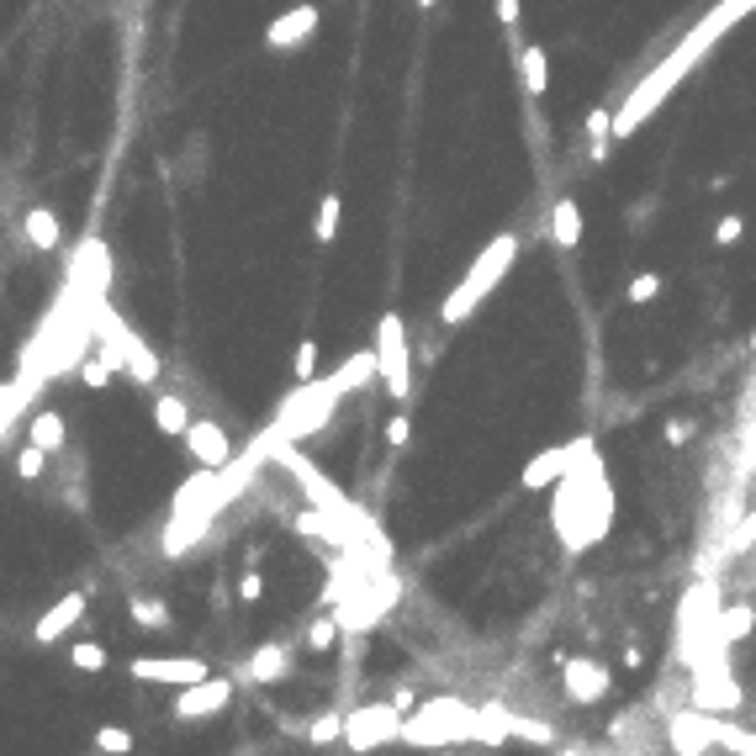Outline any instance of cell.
<instances>
[{"label":"cell","mask_w":756,"mask_h":756,"mask_svg":"<svg viewBox=\"0 0 756 756\" xmlns=\"http://www.w3.org/2000/svg\"><path fill=\"white\" fill-rule=\"evenodd\" d=\"M260 593H265V577L249 566L244 577H238V598H244V603H260Z\"/></svg>","instance_id":"35"},{"label":"cell","mask_w":756,"mask_h":756,"mask_svg":"<svg viewBox=\"0 0 756 756\" xmlns=\"http://www.w3.org/2000/svg\"><path fill=\"white\" fill-rule=\"evenodd\" d=\"M582 445H587V434L582 439H566V445H556V450H545V455H534L529 466H524V476L519 482L529 487V492H540V487H556L561 476H566V466L582 455Z\"/></svg>","instance_id":"14"},{"label":"cell","mask_w":756,"mask_h":756,"mask_svg":"<svg viewBox=\"0 0 756 756\" xmlns=\"http://www.w3.org/2000/svg\"><path fill=\"white\" fill-rule=\"evenodd\" d=\"M318 6H291L286 16H275V22L265 27V43L270 48H297L302 38H312V32H318Z\"/></svg>","instance_id":"16"},{"label":"cell","mask_w":756,"mask_h":756,"mask_svg":"<svg viewBox=\"0 0 756 756\" xmlns=\"http://www.w3.org/2000/svg\"><path fill=\"white\" fill-rule=\"evenodd\" d=\"M550 524H556L561 545L577 556V550L598 545L608 524H614V487L603 476V460H598V445L587 439L582 455L566 466V476L556 482V508H550Z\"/></svg>","instance_id":"2"},{"label":"cell","mask_w":756,"mask_h":756,"mask_svg":"<svg viewBox=\"0 0 756 756\" xmlns=\"http://www.w3.org/2000/svg\"><path fill=\"white\" fill-rule=\"evenodd\" d=\"M180 439H186V450L196 455V466H207V471H217V466L233 460V439L223 434V423H212V418H191Z\"/></svg>","instance_id":"12"},{"label":"cell","mask_w":756,"mask_h":756,"mask_svg":"<svg viewBox=\"0 0 756 756\" xmlns=\"http://www.w3.org/2000/svg\"><path fill=\"white\" fill-rule=\"evenodd\" d=\"M408 434H413V423H408V413H397L392 423H386V445H408Z\"/></svg>","instance_id":"37"},{"label":"cell","mask_w":756,"mask_h":756,"mask_svg":"<svg viewBox=\"0 0 756 756\" xmlns=\"http://www.w3.org/2000/svg\"><path fill=\"white\" fill-rule=\"evenodd\" d=\"M751 349H756V328H751Z\"/></svg>","instance_id":"41"},{"label":"cell","mask_w":756,"mask_h":756,"mask_svg":"<svg viewBox=\"0 0 756 756\" xmlns=\"http://www.w3.org/2000/svg\"><path fill=\"white\" fill-rule=\"evenodd\" d=\"M376 371L386 381L392 402L408 408L413 402V349H408V328H402L397 312H381V328H376Z\"/></svg>","instance_id":"7"},{"label":"cell","mask_w":756,"mask_h":756,"mask_svg":"<svg viewBox=\"0 0 756 756\" xmlns=\"http://www.w3.org/2000/svg\"><path fill=\"white\" fill-rule=\"evenodd\" d=\"M312 376H318V344L302 339L297 344V381H312Z\"/></svg>","instance_id":"33"},{"label":"cell","mask_w":756,"mask_h":756,"mask_svg":"<svg viewBox=\"0 0 756 756\" xmlns=\"http://www.w3.org/2000/svg\"><path fill=\"white\" fill-rule=\"evenodd\" d=\"M154 423H159V434H186L191 413L180 397H154Z\"/></svg>","instance_id":"22"},{"label":"cell","mask_w":756,"mask_h":756,"mask_svg":"<svg viewBox=\"0 0 756 756\" xmlns=\"http://www.w3.org/2000/svg\"><path fill=\"white\" fill-rule=\"evenodd\" d=\"M96 334H101V344H112V349H117L122 371L133 376L138 386H154V381H159V355H154V349L143 344V339H138L133 328H127V323H122L106 302H96Z\"/></svg>","instance_id":"8"},{"label":"cell","mask_w":756,"mask_h":756,"mask_svg":"<svg viewBox=\"0 0 756 756\" xmlns=\"http://www.w3.org/2000/svg\"><path fill=\"white\" fill-rule=\"evenodd\" d=\"M418 6H423V11H429V6H439V0H418Z\"/></svg>","instance_id":"40"},{"label":"cell","mask_w":756,"mask_h":756,"mask_svg":"<svg viewBox=\"0 0 756 756\" xmlns=\"http://www.w3.org/2000/svg\"><path fill=\"white\" fill-rule=\"evenodd\" d=\"M43 460H48V450H43V445H32V439H27V445H22V455H16V476H22V482H38V476H43Z\"/></svg>","instance_id":"29"},{"label":"cell","mask_w":756,"mask_h":756,"mask_svg":"<svg viewBox=\"0 0 756 756\" xmlns=\"http://www.w3.org/2000/svg\"><path fill=\"white\" fill-rule=\"evenodd\" d=\"M270 460H275L281 471H291V476H297L312 508H323V513H334V519H344L349 529L360 534V545H365V550H376L381 561H392V545H386V534H381V529H376V524L365 519V513H360V508H355V503H349V497L339 492V482H328V476H323L318 466H312V460H302L291 439H281V445H270Z\"/></svg>","instance_id":"3"},{"label":"cell","mask_w":756,"mask_h":756,"mask_svg":"<svg viewBox=\"0 0 756 756\" xmlns=\"http://www.w3.org/2000/svg\"><path fill=\"white\" fill-rule=\"evenodd\" d=\"M27 244L32 249H59V217H53L48 207L27 212Z\"/></svg>","instance_id":"20"},{"label":"cell","mask_w":756,"mask_h":756,"mask_svg":"<svg viewBox=\"0 0 756 756\" xmlns=\"http://www.w3.org/2000/svg\"><path fill=\"white\" fill-rule=\"evenodd\" d=\"M513 260H519V233H497L492 244H487L482 254H476V260H471V270L460 275V286L450 291L445 302H439V318H445L450 328H455V323H466L471 312L482 307V297H487V291H492V286H497V281H503V275L513 270Z\"/></svg>","instance_id":"4"},{"label":"cell","mask_w":756,"mask_h":756,"mask_svg":"<svg viewBox=\"0 0 756 756\" xmlns=\"http://www.w3.org/2000/svg\"><path fill=\"white\" fill-rule=\"evenodd\" d=\"M334 645H339V619L334 614L307 624V651H334Z\"/></svg>","instance_id":"27"},{"label":"cell","mask_w":756,"mask_h":756,"mask_svg":"<svg viewBox=\"0 0 756 756\" xmlns=\"http://www.w3.org/2000/svg\"><path fill=\"white\" fill-rule=\"evenodd\" d=\"M561 677H566V698H577V704H598L608 693V667L593 656H566Z\"/></svg>","instance_id":"13"},{"label":"cell","mask_w":756,"mask_h":756,"mask_svg":"<svg viewBox=\"0 0 756 756\" xmlns=\"http://www.w3.org/2000/svg\"><path fill=\"white\" fill-rule=\"evenodd\" d=\"M497 16H503L508 32H519V0H497Z\"/></svg>","instance_id":"38"},{"label":"cell","mask_w":756,"mask_h":756,"mask_svg":"<svg viewBox=\"0 0 756 756\" xmlns=\"http://www.w3.org/2000/svg\"><path fill=\"white\" fill-rule=\"evenodd\" d=\"M519 69H524V90L540 101L545 90H550V53H545L540 43H524V48H519Z\"/></svg>","instance_id":"19"},{"label":"cell","mask_w":756,"mask_h":756,"mask_svg":"<svg viewBox=\"0 0 756 756\" xmlns=\"http://www.w3.org/2000/svg\"><path fill=\"white\" fill-rule=\"evenodd\" d=\"M233 698V682L228 677H201V682H186L175 693V719H207L217 709H228Z\"/></svg>","instance_id":"11"},{"label":"cell","mask_w":756,"mask_h":756,"mask_svg":"<svg viewBox=\"0 0 756 756\" xmlns=\"http://www.w3.org/2000/svg\"><path fill=\"white\" fill-rule=\"evenodd\" d=\"M550 238H556V249H577L582 244V207L571 196H561L556 212H550Z\"/></svg>","instance_id":"17"},{"label":"cell","mask_w":756,"mask_h":756,"mask_svg":"<svg viewBox=\"0 0 756 756\" xmlns=\"http://www.w3.org/2000/svg\"><path fill=\"white\" fill-rule=\"evenodd\" d=\"M307 741L312 746H328V741H344V714H318L307 725Z\"/></svg>","instance_id":"28"},{"label":"cell","mask_w":756,"mask_h":756,"mask_svg":"<svg viewBox=\"0 0 756 756\" xmlns=\"http://www.w3.org/2000/svg\"><path fill=\"white\" fill-rule=\"evenodd\" d=\"M688 434H693V423H688V418H672V423H667V439H672V445H682Z\"/></svg>","instance_id":"39"},{"label":"cell","mask_w":756,"mask_h":756,"mask_svg":"<svg viewBox=\"0 0 756 756\" xmlns=\"http://www.w3.org/2000/svg\"><path fill=\"white\" fill-rule=\"evenodd\" d=\"M587 138H593V159H603L608 143H614V112H603V106H598V112L587 117Z\"/></svg>","instance_id":"26"},{"label":"cell","mask_w":756,"mask_h":756,"mask_svg":"<svg viewBox=\"0 0 756 756\" xmlns=\"http://www.w3.org/2000/svg\"><path fill=\"white\" fill-rule=\"evenodd\" d=\"M746 11H756V0H719V6H714V11L704 16V22H698V27L688 32V38H682V43L672 48V59L661 64L651 80H640V85L630 90V101H624L619 112H614V138H619V143L630 138L635 127H640V122L651 117L656 106H661V101H667L672 90L682 85V75H688V69H693L698 59H704V53H709V48H714L719 38H725V32H730L735 22H741Z\"/></svg>","instance_id":"1"},{"label":"cell","mask_w":756,"mask_h":756,"mask_svg":"<svg viewBox=\"0 0 756 756\" xmlns=\"http://www.w3.org/2000/svg\"><path fill=\"white\" fill-rule=\"evenodd\" d=\"M96 751H117L122 756V751H133V735H127L122 725H101L96 730Z\"/></svg>","instance_id":"31"},{"label":"cell","mask_w":756,"mask_h":756,"mask_svg":"<svg viewBox=\"0 0 756 756\" xmlns=\"http://www.w3.org/2000/svg\"><path fill=\"white\" fill-rule=\"evenodd\" d=\"M133 677L138 682H164V688H186V682H201L212 672H207V661H196V656H138Z\"/></svg>","instance_id":"10"},{"label":"cell","mask_w":756,"mask_h":756,"mask_svg":"<svg viewBox=\"0 0 756 756\" xmlns=\"http://www.w3.org/2000/svg\"><path fill=\"white\" fill-rule=\"evenodd\" d=\"M746 233V223L741 217H719V228H714V244H735V238Z\"/></svg>","instance_id":"36"},{"label":"cell","mask_w":756,"mask_h":756,"mask_svg":"<svg viewBox=\"0 0 756 756\" xmlns=\"http://www.w3.org/2000/svg\"><path fill=\"white\" fill-rule=\"evenodd\" d=\"M127 614H133V624H143V630H170V603L164 598H133Z\"/></svg>","instance_id":"21"},{"label":"cell","mask_w":756,"mask_h":756,"mask_svg":"<svg viewBox=\"0 0 756 756\" xmlns=\"http://www.w3.org/2000/svg\"><path fill=\"white\" fill-rule=\"evenodd\" d=\"M656 291H661V275L645 270V275H635V281H630V302H651Z\"/></svg>","instance_id":"34"},{"label":"cell","mask_w":756,"mask_h":756,"mask_svg":"<svg viewBox=\"0 0 756 756\" xmlns=\"http://www.w3.org/2000/svg\"><path fill=\"white\" fill-rule=\"evenodd\" d=\"M476 735V709L460 704V698H429L413 719H402V741L408 746H450V741H466Z\"/></svg>","instance_id":"6"},{"label":"cell","mask_w":756,"mask_h":756,"mask_svg":"<svg viewBox=\"0 0 756 756\" xmlns=\"http://www.w3.org/2000/svg\"><path fill=\"white\" fill-rule=\"evenodd\" d=\"M386 741H402V704L386 698V704H360L344 714V746L349 751H376Z\"/></svg>","instance_id":"9"},{"label":"cell","mask_w":756,"mask_h":756,"mask_svg":"<svg viewBox=\"0 0 756 756\" xmlns=\"http://www.w3.org/2000/svg\"><path fill=\"white\" fill-rule=\"evenodd\" d=\"M69 661H75L80 672H101V667H106V651H101L96 640H80L75 651H69Z\"/></svg>","instance_id":"30"},{"label":"cell","mask_w":756,"mask_h":756,"mask_svg":"<svg viewBox=\"0 0 756 756\" xmlns=\"http://www.w3.org/2000/svg\"><path fill=\"white\" fill-rule=\"evenodd\" d=\"M751 624H756L751 603H735V608H725V614H719V645H730V640L751 635Z\"/></svg>","instance_id":"25"},{"label":"cell","mask_w":756,"mask_h":756,"mask_svg":"<svg viewBox=\"0 0 756 756\" xmlns=\"http://www.w3.org/2000/svg\"><path fill=\"white\" fill-rule=\"evenodd\" d=\"M286 672H291V651H286V645H275V640L249 656V682H281Z\"/></svg>","instance_id":"18"},{"label":"cell","mask_w":756,"mask_h":756,"mask_svg":"<svg viewBox=\"0 0 756 756\" xmlns=\"http://www.w3.org/2000/svg\"><path fill=\"white\" fill-rule=\"evenodd\" d=\"M27 439L53 455V450L64 445V418H59V413H38V418H32V429H27Z\"/></svg>","instance_id":"23"},{"label":"cell","mask_w":756,"mask_h":756,"mask_svg":"<svg viewBox=\"0 0 756 756\" xmlns=\"http://www.w3.org/2000/svg\"><path fill=\"white\" fill-rule=\"evenodd\" d=\"M80 381L90 386V392H101V386L112 381V365H106V355H90V360L80 365Z\"/></svg>","instance_id":"32"},{"label":"cell","mask_w":756,"mask_h":756,"mask_svg":"<svg viewBox=\"0 0 756 756\" xmlns=\"http://www.w3.org/2000/svg\"><path fill=\"white\" fill-rule=\"evenodd\" d=\"M339 402H344V381H339V371L328 376V381H302L297 392L281 402V418H275V429L260 434V450L270 455V445H281V439H302V434H312V429H323V423L334 418Z\"/></svg>","instance_id":"5"},{"label":"cell","mask_w":756,"mask_h":756,"mask_svg":"<svg viewBox=\"0 0 756 756\" xmlns=\"http://www.w3.org/2000/svg\"><path fill=\"white\" fill-rule=\"evenodd\" d=\"M339 212H344L339 191H328L323 207H318V223H312V238H318V244H334V238H339Z\"/></svg>","instance_id":"24"},{"label":"cell","mask_w":756,"mask_h":756,"mask_svg":"<svg viewBox=\"0 0 756 756\" xmlns=\"http://www.w3.org/2000/svg\"><path fill=\"white\" fill-rule=\"evenodd\" d=\"M80 619H85V593H64V598L53 603L38 624H32V640H38V645H53L59 635H69V630H75Z\"/></svg>","instance_id":"15"}]
</instances>
